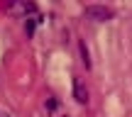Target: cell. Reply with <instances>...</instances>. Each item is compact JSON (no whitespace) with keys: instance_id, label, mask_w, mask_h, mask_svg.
Returning a JSON list of instances; mask_svg holds the SVG:
<instances>
[{"instance_id":"cell-1","label":"cell","mask_w":132,"mask_h":117,"mask_svg":"<svg viewBox=\"0 0 132 117\" xmlns=\"http://www.w3.org/2000/svg\"><path fill=\"white\" fill-rule=\"evenodd\" d=\"M83 15L90 22H108V20H113L115 12H113V7H105V5H86Z\"/></svg>"},{"instance_id":"cell-5","label":"cell","mask_w":132,"mask_h":117,"mask_svg":"<svg viewBox=\"0 0 132 117\" xmlns=\"http://www.w3.org/2000/svg\"><path fill=\"white\" fill-rule=\"evenodd\" d=\"M34 22H39V20H27V24H24V32H27V37H32V32H34Z\"/></svg>"},{"instance_id":"cell-2","label":"cell","mask_w":132,"mask_h":117,"mask_svg":"<svg viewBox=\"0 0 132 117\" xmlns=\"http://www.w3.org/2000/svg\"><path fill=\"white\" fill-rule=\"evenodd\" d=\"M73 98L78 105H88V88L83 85L81 78H73Z\"/></svg>"},{"instance_id":"cell-4","label":"cell","mask_w":132,"mask_h":117,"mask_svg":"<svg viewBox=\"0 0 132 117\" xmlns=\"http://www.w3.org/2000/svg\"><path fill=\"white\" fill-rule=\"evenodd\" d=\"M78 51H81V61H83L86 68H90V54H88V47H86V42L78 44Z\"/></svg>"},{"instance_id":"cell-3","label":"cell","mask_w":132,"mask_h":117,"mask_svg":"<svg viewBox=\"0 0 132 117\" xmlns=\"http://www.w3.org/2000/svg\"><path fill=\"white\" fill-rule=\"evenodd\" d=\"M12 10H20V12H37V5L34 3H12Z\"/></svg>"}]
</instances>
